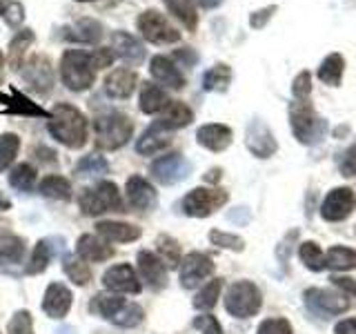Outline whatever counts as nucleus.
Wrapping results in <instances>:
<instances>
[{
    "label": "nucleus",
    "instance_id": "nucleus-25",
    "mask_svg": "<svg viewBox=\"0 0 356 334\" xmlns=\"http://www.w3.org/2000/svg\"><path fill=\"white\" fill-rule=\"evenodd\" d=\"M72 292L70 287L63 285V283H51L47 287V292H44V299H42V310L44 315L51 317V319H63L67 317V312L72 308Z\"/></svg>",
    "mask_w": 356,
    "mask_h": 334
},
{
    "label": "nucleus",
    "instance_id": "nucleus-46",
    "mask_svg": "<svg viewBox=\"0 0 356 334\" xmlns=\"http://www.w3.org/2000/svg\"><path fill=\"white\" fill-rule=\"evenodd\" d=\"M209 241L218 245V248H225V250H234V252H243L245 248V241L236 234H227V232H220V230H211L209 232Z\"/></svg>",
    "mask_w": 356,
    "mask_h": 334
},
{
    "label": "nucleus",
    "instance_id": "nucleus-33",
    "mask_svg": "<svg viewBox=\"0 0 356 334\" xmlns=\"http://www.w3.org/2000/svg\"><path fill=\"white\" fill-rule=\"evenodd\" d=\"M33 31L31 29H22V31H18L14 38H11V42H9V51H7V63H9V67L14 72H18L20 67H22V58H25V54H27V49L31 47V42H33Z\"/></svg>",
    "mask_w": 356,
    "mask_h": 334
},
{
    "label": "nucleus",
    "instance_id": "nucleus-9",
    "mask_svg": "<svg viewBox=\"0 0 356 334\" xmlns=\"http://www.w3.org/2000/svg\"><path fill=\"white\" fill-rule=\"evenodd\" d=\"M20 76H22V83H25V87L29 89V92L40 94V96L49 94L54 83H56L54 65L47 56H42V54L31 56L27 63H22Z\"/></svg>",
    "mask_w": 356,
    "mask_h": 334
},
{
    "label": "nucleus",
    "instance_id": "nucleus-6",
    "mask_svg": "<svg viewBox=\"0 0 356 334\" xmlns=\"http://www.w3.org/2000/svg\"><path fill=\"white\" fill-rule=\"evenodd\" d=\"M78 205H81L83 214H87V216H98V214H105V212H116L122 207L118 185L111 181H103L94 187H87L81 194V198H78Z\"/></svg>",
    "mask_w": 356,
    "mask_h": 334
},
{
    "label": "nucleus",
    "instance_id": "nucleus-54",
    "mask_svg": "<svg viewBox=\"0 0 356 334\" xmlns=\"http://www.w3.org/2000/svg\"><path fill=\"white\" fill-rule=\"evenodd\" d=\"M341 174L343 176H356V145L345 152V156L341 159Z\"/></svg>",
    "mask_w": 356,
    "mask_h": 334
},
{
    "label": "nucleus",
    "instance_id": "nucleus-60",
    "mask_svg": "<svg viewBox=\"0 0 356 334\" xmlns=\"http://www.w3.org/2000/svg\"><path fill=\"white\" fill-rule=\"evenodd\" d=\"M3 76H5V54L0 51V85H3Z\"/></svg>",
    "mask_w": 356,
    "mask_h": 334
},
{
    "label": "nucleus",
    "instance_id": "nucleus-22",
    "mask_svg": "<svg viewBox=\"0 0 356 334\" xmlns=\"http://www.w3.org/2000/svg\"><path fill=\"white\" fill-rule=\"evenodd\" d=\"M127 200H129V205L134 209H152L156 205V200H159V196H156V189L152 187V183L147 181V178H143V176H129L127 178Z\"/></svg>",
    "mask_w": 356,
    "mask_h": 334
},
{
    "label": "nucleus",
    "instance_id": "nucleus-37",
    "mask_svg": "<svg viewBox=\"0 0 356 334\" xmlns=\"http://www.w3.org/2000/svg\"><path fill=\"white\" fill-rule=\"evenodd\" d=\"M163 3L167 9H170V14L181 20L187 29H192V31L196 29L198 16H196L194 0H163Z\"/></svg>",
    "mask_w": 356,
    "mask_h": 334
},
{
    "label": "nucleus",
    "instance_id": "nucleus-3",
    "mask_svg": "<svg viewBox=\"0 0 356 334\" xmlns=\"http://www.w3.org/2000/svg\"><path fill=\"white\" fill-rule=\"evenodd\" d=\"M60 81L72 92H85L94 85L96 72L89 61V51L67 49L60 58Z\"/></svg>",
    "mask_w": 356,
    "mask_h": 334
},
{
    "label": "nucleus",
    "instance_id": "nucleus-41",
    "mask_svg": "<svg viewBox=\"0 0 356 334\" xmlns=\"http://www.w3.org/2000/svg\"><path fill=\"white\" fill-rule=\"evenodd\" d=\"M63 270L76 285H85L89 283V278H92V270H89L87 261H83L81 256H65Z\"/></svg>",
    "mask_w": 356,
    "mask_h": 334
},
{
    "label": "nucleus",
    "instance_id": "nucleus-35",
    "mask_svg": "<svg viewBox=\"0 0 356 334\" xmlns=\"http://www.w3.org/2000/svg\"><path fill=\"white\" fill-rule=\"evenodd\" d=\"M343 72H345V61L341 54H330L325 61L321 63L318 67V81H323L325 85H332V87H339L341 81H343Z\"/></svg>",
    "mask_w": 356,
    "mask_h": 334
},
{
    "label": "nucleus",
    "instance_id": "nucleus-23",
    "mask_svg": "<svg viewBox=\"0 0 356 334\" xmlns=\"http://www.w3.org/2000/svg\"><path fill=\"white\" fill-rule=\"evenodd\" d=\"M149 74L156 83H161L170 89H183L185 87V76L176 67V63L167 56H154L149 63Z\"/></svg>",
    "mask_w": 356,
    "mask_h": 334
},
{
    "label": "nucleus",
    "instance_id": "nucleus-58",
    "mask_svg": "<svg viewBox=\"0 0 356 334\" xmlns=\"http://www.w3.org/2000/svg\"><path fill=\"white\" fill-rule=\"evenodd\" d=\"M196 3L203 9H216V7L222 5V0H196Z\"/></svg>",
    "mask_w": 356,
    "mask_h": 334
},
{
    "label": "nucleus",
    "instance_id": "nucleus-40",
    "mask_svg": "<svg viewBox=\"0 0 356 334\" xmlns=\"http://www.w3.org/2000/svg\"><path fill=\"white\" fill-rule=\"evenodd\" d=\"M36 176H38L36 167L29 165V163H20L11 170L9 185L14 189H20V192H27V189H31L33 185H36Z\"/></svg>",
    "mask_w": 356,
    "mask_h": 334
},
{
    "label": "nucleus",
    "instance_id": "nucleus-14",
    "mask_svg": "<svg viewBox=\"0 0 356 334\" xmlns=\"http://www.w3.org/2000/svg\"><path fill=\"white\" fill-rule=\"evenodd\" d=\"M356 207V196L350 187H337L325 196L321 205V216L330 223L345 221Z\"/></svg>",
    "mask_w": 356,
    "mask_h": 334
},
{
    "label": "nucleus",
    "instance_id": "nucleus-43",
    "mask_svg": "<svg viewBox=\"0 0 356 334\" xmlns=\"http://www.w3.org/2000/svg\"><path fill=\"white\" fill-rule=\"evenodd\" d=\"M220 289H222V281H220V278H211V281L194 296V308L196 310H211V308L218 303Z\"/></svg>",
    "mask_w": 356,
    "mask_h": 334
},
{
    "label": "nucleus",
    "instance_id": "nucleus-36",
    "mask_svg": "<svg viewBox=\"0 0 356 334\" xmlns=\"http://www.w3.org/2000/svg\"><path fill=\"white\" fill-rule=\"evenodd\" d=\"M38 192L47 198H56V200H70L72 198V183L67 181L65 176H44L40 185H38Z\"/></svg>",
    "mask_w": 356,
    "mask_h": 334
},
{
    "label": "nucleus",
    "instance_id": "nucleus-49",
    "mask_svg": "<svg viewBox=\"0 0 356 334\" xmlns=\"http://www.w3.org/2000/svg\"><path fill=\"white\" fill-rule=\"evenodd\" d=\"M89 61H92V67H94V72L98 70H107V67L114 65L116 61V54L111 47H98L94 51H89Z\"/></svg>",
    "mask_w": 356,
    "mask_h": 334
},
{
    "label": "nucleus",
    "instance_id": "nucleus-55",
    "mask_svg": "<svg viewBox=\"0 0 356 334\" xmlns=\"http://www.w3.org/2000/svg\"><path fill=\"white\" fill-rule=\"evenodd\" d=\"M174 58L176 61H181L185 67H194L198 63V54L194 49H189V47H183V49H178L174 51Z\"/></svg>",
    "mask_w": 356,
    "mask_h": 334
},
{
    "label": "nucleus",
    "instance_id": "nucleus-45",
    "mask_svg": "<svg viewBox=\"0 0 356 334\" xmlns=\"http://www.w3.org/2000/svg\"><path fill=\"white\" fill-rule=\"evenodd\" d=\"M156 245H159V252L163 256V263L176 267L178 263H181V245H178L172 237H159V241H156Z\"/></svg>",
    "mask_w": 356,
    "mask_h": 334
},
{
    "label": "nucleus",
    "instance_id": "nucleus-61",
    "mask_svg": "<svg viewBox=\"0 0 356 334\" xmlns=\"http://www.w3.org/2000/svg\"><path fill=\"white\" fill-rule=\"evenodd\" d=\"M207 178H209V181H218V178H220V170H211L209 176H205V181H207Z\"/></svg>",
    "mask_w": 356,
    "mask_h": 334
},
{
    "label": "nucleus",
    "instance_id": "nucleus-42",
    "mask_svg": "<svg viewBox=\"0 0 356 334\" xmlns=\"http://www.w3.org/2000/svg\"><path fill=\"white\" fill-rule=\"evenodd\" d=\"M298 256H300V261L305 263L307 270H312V272H321L323 267H325V254L321 252L318 243H314V241H305L300 245Z\"/></svg>",
    "mask_w": 356,
    "mask_h": 334
},
{
    "label": "nucleus",
    "instance_id": "nucleus-21",
    "mask_svg": "<svg viewBox=\"0 0 356 334\" xmlns=\"http://www.w3.org/2000/svg\"><path fill=\"white\" fill-rule=\"evenodd\" d=\"M111 47H114V54L118 56V58H122L131 67H136L145 61L143 42L136 36H131L129 31H114L111 33Z\"/></svg>",
    "mask_w": 356,
    "mask_h": 334
},
{
    "label": "nucleus",
    "instance_id": "nucleus-17",
    "mask_svg": "<svg viewBox=\"0 0 356 334\" xmlns=\"http://www.w3.org/2000/svg\"><path fill=\"white\" fill-rule=\"evenodd\" d=\"M25 241L14 234L0 237V272L16 274L18 267L25 263Z\"/></svg>",
    "mask_w": 356,
    "mask_h": 334
},
{
    "label": "nucleus",
    "instance_id": "nucleus-1",
    "mask_svg": "<svg viewBox=\"0 0 356 334\" xmlns=\"http://www.w3.org/2000/svg\"><path fill=\"white\" fill-rule=\"evenodd\" d=\"M47 129L60 145L70 150H81L87 143V118L81 109H76L70 103H58L49 111Z\"/></svg>",
    "mask_w": 356,
    "mask_h": 334
},
{
    "label": "nucleus",
    "instance_id": "nucleus-4",
    "mask_svg": "<svg viewBox=\"0 0 356 334\" xmlns=\"http://www.w3.org/2000/svg\"><path fill=\"white\" fill-rule=\"evenodd\" d=\"M94 129H96V145L98 148L114 152L131 138L134 122L129 116L120 114V111H111V114L98 116L94 120Z\"/></svg>",
    "mask_w": 356,
    "mask_h": 334
},
{
    "label": "nucleus",
    "instance_id": "nucleus-53",
    "mask_svg": "<svg viewBox=\"0 0 356 334\" xmlns=\"http://www.w3.org/2000/svg\"><path fill=\"white\" fill-rule=\"evenodd\" d=\"M276 9H278L276 5H270V7H265V9L254 11V14L250 16V25H252L254 29L265 27V25H267V20H270V18L274 16V11H276Z\"/></svg>",
    "mask_w": 356,
    "mask_h": 334
},
{
    "label": "nucleus",
    "instance_id": "nucleus-15",
    "mask_svg": "<svg viewBox=\"0 0 356 334\" xmlns=\"http://www.w3.org/2000/svg\"><path fill=\"white\" fill-rule=\"evenodd\" d=\"M211 274H214V263L207 254L192 252L181 261V285L187 289L207 281Z\"/></svg>",
    "mask_w": 356,
    "mask_h": 334
},
{
    "label": "nucleus",
    "instance_id": "nucleus-47",
    "mask_svg": "<svg viewBox=\"0 0 356 334\" xmlns=\"http://www.w3.org/2000/svg\"><path fill=\"white\" fill-rule=\"evenodd\" d=\"M7 334H33L31 315L27 310H18L16 315L11 317L9 326H7Z\"/></svg>",
    "mask_w": 356,
    "mask_h": 334
},
{
    "label": "nucleus",
    "instance_id": "nucleus-20",
    "mask_svg": "<svg viewBox=\"0 0 356 334\" xmlns=\"http://www.w3.org/2000/svg\"><path fill=\"white\" fill-rule=\"evenodd\" d=\"M192 120H194V111L189 109L185 103H181V100H172V103L161 111V116L156 118L152 125L156 129H163V132H174V129L187 127Z\"/></svg>",
    "mask_w": 356,
    "mask_h": 334
},
{
    "label": "nucleus",
    "instance_id": "nucleus-12",
    "mask_svg": "<svg viewBox=\"0 0 356 334\" xmlns=\"http://www.w3.org/2000/svg\"><path fill=\"white\" fill-rule=\"evenodd\" d=\"M149 172L161 185H176L189 176V172H192V163L181 154H167L152 163Z\"/></svg>",
    "mask_w": 356,
    "mask_h": 334
},
{
    "label": "nucleus",
    "instance_id": "nucleus-31",
    "mask_svg": "<svg viewBox=\"0 0 356 334\" xmlns=\"http://www.w3.org/2000/svg\"><path fill=\"white\" fill-rule=\"evenodd\" d=\"M170 103L172 100L163 87L154 85V83L143 85V89H140V111L143 114H161Z\"/></svg>",
    "mask_w": 356,
    "mask_h": 334
},
{
    "label": "nucleus",
    "instance_id": "nucleus-26",
    "mask_svg": "<svg viewBox=\"0 0 356 334\" xmlns=\"http://www.w3.org/2000/svg\"><path fill=\"white\" fill-rule=\"evenodd\" d=\"M76 252L87 263H103L114 256V248L105 239L94 237V234H83L76 243Z\"/></svg>",
    "mask_w": 356,
    "mask_h": 334
},
{
    "label": "nucleus",
    "instance_id": "nucleus-8",
    "mask_svg": "<svg viewBox=\"0 0 356 334\" xmlns=\"http://www.w3.org/2000/svg\"><path fill=\"white\" fill-rule=\"evenodd\" d=\"M136 27L140 31V36L152 45H172L181 40V31L172 27L170 20L156 9L143 11L136 20Z\"/></svg>",
    "mask_w": 356,
    "mask_h": 334
},
{
    "label": "nucleus",
    "instance_id": "nucleus-57",
    "mask_svg": "<svg viewBox=\"0 0 356 334\" xmlns=\"http://www.w3.org/2000/svg\"><path fill=\"white\" fill-rule=\"evenodd\" d=\"M332 281H334V285H337V287H341V289H345V292H350V294H354V296H356V283L352 281V278L334 276Z\"/></svg>",
    "mask_w": 356,
    "mask_h": 334
},
{
    "label": "nucleus",
    "instance_id": "nucleus-27",
    "mask_svg": "<svg viewBox=\"0 0 356 334\" xmlns=\"http://www.w3.org/2000/svg\"><path fill=\"white\" fill-rule=\"evenodd\" d=\"M0 103L5 105V114H16V116H40V118H47L49 120V111H44L40 105L31 103V100L20 94L16 87L9 89V94H0Z\"/></svg>",
    "mask_w": 356,
    "mask_h": 334
},
{
    "label": "nucleus",
    "instance_id": "nucleus-50",
    "mask_svg": "<svg viewBox=\"0 0 356 334\" xmlns=\"http://www.w3.org/2000/svg\"><path fill=\"white\" fill-rule=\"evenodd\" d=\"M259 334H292V326L287 319H265L259 326Z\"/></svg>",
    "mask_w": 356,
    "mask_h": 334
},
{
    "label": "nucleus",
    "instance_id": "nucleus-52",
    "mask_svg": "<svg viewBox=\"0 0 356 334\" xmlns=\"http://www.w3.org/2000/svg\"><path fill=\"white\" fill-rule=\"evenodd\" d=\"M194 328L200 330L203 334H222V328H220V323L216 317H211V315H200L194 319Z\"/></svg>",
    "mask_w": 356,
    "mask_h": 334
},
{
    "label": "nucleus",
    "instance_id": "nucleus-59",
    "mask_svg": "<svg viewBox=\"0 0 356 334\" xmlns=\"http://www.w3.org/2000/svg\"><path fill=\"white\" fill-rule=\"evenodd\" d=\"M7 209H11V200L0 194V212H7Z\"/></svg>",
    "mask_w": 356,
    "mask_h": 334
},
{
    "label": "nucleus",
    "instance_id": "nucleus-38",
    "mask_svg": "<svg viewBox=\"0 0 356 334\" xmlns=\"http://www.w3.org/2000/svg\"><path fill=\"white\" fill-rule=\"evenodd\" d=\"M325 267H332V270H352L356 267V252L345 248V245H334V248L325 254Z\"/></svg>",
    "mask_w": 356,
    "mask_h": 334
},
{
    "label": "nucleus",
    "instance_id": "nucleus-51",
    "mask_svg": "<svg viewBox=\"0 0 356 334\" xmlns=\"http://www.w3.org/2000/svg\"><path fill=\"white\" fill-rule=\"evenodd\" d=\"M292 92H294L296 100H309V94H312V74H309L307 70H305V72H300V74L294 78Z\"/></svg>",
    "mask_w": 356,
    "mask_h": 334
},
{
    "label": "nucleus",
    "instance_id": "nucleus-63",
    "mask_svg": "<svg viewBox=\"0 0 356 334\" xmlns=\"http://www.w3.org/2000/svg\"><path fill=\"white\" fill-rule=\"evenodd\" d=\"M78 3H92V0H78Z\"/></svg>",
    "mask_w": 356,
    "mask_h": 334
},
{
    "label": "nucleus",
    "instance_id": "nucleus-32",
    "mask_svg": "<svg viewBox=\"0 0 356 334\" xmlns=\"http://www.w3.org/2000/svg\"><path fill=\"white\" fill-rule=\"evenodd\" d=\"M170 132H163V129H156L154 125H149L147 129L143 132V136L136 141V152L143 156H154L163 152L165 148H170Z\"/></svg>",
    "mask_w": 356,
    "mask_h": 334
},
{
    "label": "nucleus",
    "instance_id": "nucleus-11",
    "mask_svg": "<svg viewBox=\"0 0 356 334\" xmlns=\"http://www.w3.org/2000/svg\"><path fill=\"white\" fill-rule=\"evenodd\" d=\"M305 305L309 312H314L316 317L327 319L334 315H341L350 308V301L345 299V294L332 292V289H323V287H309L305 289Z\"/></svg>",
    "mask_w": 356,
    "mask_h": 334
},
{
    "label": "nucleus",
    "instance_id": "nucleus-18",
    "mask_svg": "<svg viewBox=\"0 0 356 334\" xmlns=\"http://www.w3.org/2000/svg\"><path fill=\"white\" fill-rule=\"evenodd\" d=\"M196 141L200 148L209 152H225L234 141V132L227 125H220V122H209V125L198 127Z\"/></svg>",
    "mask_w": 356,
    "mask_h": 334
},
{
    "label": "nucleus",
    "instance_id": "nucleus-44",
    "mask_svg": "<svg viewBox=\"0 0 356 334\" xmlns=\"http://www.w3.org/2000/svg\"><path fill=\"white\" fill-rule=\"evenodd\" d=\"M18 150H20V138L16 134H3L0 136V172H5L14 163Z\"/></svg>",
    "mask_w": 356,
    "mask_h": 334
},
{
    "label": "nucleus",
    "instance_id": "nucleus-24",
    "mask_svg": "<svg viewBox=\"0 0 356 334\" xmlns=\"http://www.w3.org/2000/svg\"><path fill=\"white\" fill-rule=\"evenodd\" d=\"M65 250V239L63 237H51V239H42L38 245L33 248L31 261L25 267V274H40L47 270V263L51 261V256Z\"/></svg>",
    "mask_w": 356,
    "mask_h": 334
},
{
    "label": "nucleus",
    "instance_id": "nucleus-2",
    "mask_svg": "<svg viewBox=\"0 0 356 334\" xmlns=\"http://www.w3.org/2000/svg\"><path fill=\"white\" fill-rule=\"evenodd\" d=\"M89 310L120 328H136L145 319V312L140 305L129 303V301L116 294H96L92 303H89Z\"/></svg>",
    "mask_w": 356,
    "mask_h": 334
},
{
    "label": "nucleus",
    "instance_id": "nucleus-48",
    "mask_svg": "<svg viewBox=\"0 0 356 334\" xmlns=\"http://www.w3.org/2000/svg\"><path fill=\"white\" fill-rule=\"evenodd\" d=\"M0 16L5 18V22L9 27H18L22 20H25V7L16 0H11V3H0Z\"/></svg>",
    "mask_w": 356,
    "mask_h": 334
},
{
    "label": "nucleus",
    "instance_id": "nucleus-34",
    "mask_svg": "<svg viewBox=\"0 0 356 334\" xmlns=\"http://www.w3.org/2000/svg\"><path fill=\"white\" fill-rule=\"evenodd\" d=\"M232 83V67L218 63L203 74V89L205 92H227Z\"/></svg>",
    "mask_w": 356,
    "mask_h": 334
},
{
    "label": "nucleus",
    "instance_id": "nucleus-16",
    "mask_svg": "<svg viewBox=\"0 0 356 334\" xmlns=\"http://www.w3.org/2000/svg\"><path fill=\"white\" fill-rule=\"evenodd\" d=\"M103 285L109 289V292L116 294H138L140 292V281L134 267L127 263H120L109 267V270L103 274Z\"/></svg>",
    "mask_w": 356,
    "mask_h": 334
},
{
    "label": "nucleus",
    "instance_id": "nucleus-56",
    "mask_svg": "<svg viewBox=\"0 0 356 334\" xmlns=\"http://www.w3.org/2000/svg\"><path fill=\"white\" fill-rule=\"evenodd\" d=\"M334 334H356V319H343L337 323Z\"/></svg>",
    "mask_w": 356,
    "mask_h": 334
},
{
    "label": "nucleus",
    "instance_id": "nucleus-30",
    "mask_svg": "<svg viewBox=\"0 0 356 334\" xmlns=\"http://www.w3.org/2000/svg\"><path fill=\"white\" fill-rule=\"evenodd\" d=\"M96 232L100 239L107 243H131L140 239V228L131 225V223H120V221H103L96 225Z\"/></svg>",
    "mask_w": 356,
    "mask_h": 334
},
{
    "label": "nucleus",
    "instance_id": "nucleus-62",
    "mask_svg": "<svg viewBox=\"0 0 356 334\" xmlns=\"http://www.w3.org/2000/svg\"><path fill=\"white\" fill-rule=\"evenodd\" d=\"M58 334H74V330H72V328H63Z\"/></svg>",
    "mask_w": 356,
    "mask_h": 334
},
{
    "label": "nucleus",
    "instance_id": "nucleus-19",
    "mask_svg": "<svg viewBox=\"0 0 356 334\" xmlns=\"http://www.w3.org/2000/svg\"><path fill=\"white\" fill-rule=\"evenodd\" d=\"M138 272L143 281L154 289H163L167 285V267L161 256H156L154 252H138Z\"/></svg>",
    "mask_w": 356,
    "mask_h": 334
},
{
    "label": "nucleus",
    "instance_id": "nucleus-13",
    "mask_svg": "<svg viewBox=\"0 0 356 334\" xmlns=\"http://www.w3.org/2000/svg\"><path fill=\"white\" fill-rule=\"evenodd\" d=\"M245 145H248V150L256 156V159H270V156L278 150L274 134L270 127H267V122L263 118H254L248 125Z\"/></svg>",
    "mask_w": 356,
    "mask_h": 334
},
{
    "label": "nucleus",
    "instance_id": "nucleus-10",
    "mask_svg": "<svg viewBox=\"0 0 356 334\" xmlns=\"http://www.w3.org/2000/svg\"><path fill=\"white\" fill-rule=\"evenodd\" d=\"M227 192L222 189H209V187H196L183 198V212L187 216L194 218H205L214 214L218 207L227 203Z\"/></svg>",
    "mask_w": 356,
    "mask_h": 334
},
{
    "label": "nucleus",
    "instance_id": "nucleus-28",
    "mask_svg": "<svg viewBox=\"0 0 356 334\" xmlns=\"http://www.w3.org/2000/svg\"><path fill=\"white\" fill-rule=\"evenodd\" d=\"M136 83H138L136 72L120 67V70H114L111 74H107V78H105V92L111 98L125 100V98H129L134 94V89H136Z\"/></svg>",
    "mask_w": 356,
    "mask_h": 334
},
{
    "label": "nucleus",
    "instance_id": "nucleus-7",
    "mask_svg": "<svg viewBox=\"0 0 356 334\" xmlns=\"http://www.w3.org/2000/svg\"><path fill=\"white\" fill-rule=\"evenodd\" d=\"M289 122H292L294 136L305 145L316 143L323 129H325L309 100H294L292 107H289Z\"/></svg>",
    "mask_w": 356,
    "mask_h": 334
},
{
    "label": "nucleus",
    "instance_id": "nucleus-39",
    "mask_svg": "<svg viewBox=\"0 0 356 334\" xmlns=\"http://www.w3.org/2000/svg\"><path fill=\"white\" fill-rule=\"evenodd\" d=\"M107 172H109V163L105 161V156H100V154L83 156L74 167V174L83 176V178L85 176H105Z\"/></svg>",
    "mask_w": 356,
    "mask_h": 334
},
{
    "label": "nucleus",
    "instance_id": "nucleus-29",
    "mask_svg": "<svg viewBox=\"0 0 356 334\" xmlns=\"http://www.w3.org/2000/svg\"><path fill=\"white\" fill-rule=\"evenodd\" d=\"M63 31H67L65 38H70L74 42H83V45H98L105 36L103 25L94 18H81V20H76L72 27H65Z\"/></svg>",
    "mask_w": 356,
    "mask_h": 334
},
{
    "label": "nucleus",
    "instance_id": "nucleus-5",
    "mask_svg": "<svg viewBox=\"0 0 356 334\" xmlns=\"http://www.w3.org/2000/svg\"><path fill=\"white\" fill-rule=\"evenodd\" d=\"M263 305V294L252 281L232 283L225 294V310L236 319H250L259 315Z\"/></svg>",
    "mask_w": 356,
    "mask_h": 334
}]
</instances>
